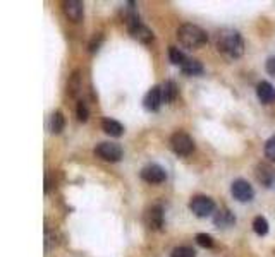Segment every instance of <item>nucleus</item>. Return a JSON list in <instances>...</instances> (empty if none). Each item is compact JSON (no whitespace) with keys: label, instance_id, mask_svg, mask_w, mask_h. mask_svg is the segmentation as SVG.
Listing matches in <instances>:
<instances>
[{"label":"nucleus","instance_id":"nucleus-1","mask_svg":"<svg viewBox=\"0 0 275 257\" xmlns=\"http://www.w3.org/2000/svg\"><path fill=\"white\" fill-rule=\"evenodd\" d=\"M217 50L227 58H239L244 53L243 36L235 29H220L217 34Z\"/></svg>","mask_w":275,"mask_h":257},{"label":"nucleus","instance_id":"nucleus-2","mask_svg":"<svg viewBox=\"0 0 275 257\" xmlns=\"http://www.w3.org/2000/svg\"><path fill=\"white\" fill-rule=\"evenodd\" d=\"M178 38H179L181 45L186 48H191V50H193V48L203 47V45H206V41H208V34H206L200 26L189 24V23L179 26Z\"/></svg>","mask_w":275,"mask_h":257},{"label":"nucleus","instance_id":"nucleus-3","mask_svg":"<svg viewBox=\"0 0 275 257\" xmlns=\"http://www.w3.org/2000/svg\"><path fill=\"white\" fill-rule=\"evenodd\" d=\"M170 147L175 155L179 156H188L194 149V141L186 134V132H174L170 136Z\"/></svg>","mask_w":275,"mask_h":257},{"label":"nucleus","instance_id":"nucleus-4","mask_svg":"<svg viewBox=\"0 0 275 257\" xmlns=\"http://www.w3.org/2000/svg\"><path fill=\"white\" fill-rule=\"evenodd\" d=\"M189 209L193 211L198 218H206V216H210L213 212L215 202L213 199H210V197H206V196H196L189 202Z\"/></svg>","mask_w":275,"mask_h":257},{"label":"nucleus","instance_id":"nucleus-5","mask_svg":"<svg viewBox=\"0 0 275 257\" xmlns=\"http://www.w3.org/2000/svg\"><path fill=\"white\" fill-rule=\"evenodd\" d=\"M95 155L100 156L105 161L117 163L122 158V147L119 144H115V142H100L95 147Z\"/></svg>","mask_w":275,"mask_h":257},{"label":"nucleus","instance_id":"nucleus-6","mask_svg":"<svg viewBox=\"0 0 275 257\" xmlns=\"http://www.w3.org/2000/svg\"><path fill=\"white\" fill-rule=\"evenodd\" d=\"M230 192H232L234 199H238L239 202H249L254 197V190L251 184L244 179L234 180L232 185H230Z\"/></svg>","mask_w":275,"mask_h":257},{"label":"nucleus","instance_id":"nucleus-7","mask_svg":"<svg viewBox=\"0 0 275 257\" xmlns=\"http://www.w3.org/2000/svg\"><path fill=\"white\" fill-rule=\"evenodd\" d=\"M141 179L148 182V184H162L167 179V172L165 168H162L156 163H151V165H146L141 170Z\"/></svg>","mask_w":275,"mask_h":257},{"label":"nucleus","instance_id":"nucleus-8","mask_svg":"<svg viewBox=\"0 0 275 257\" xmlns=\"http://www.w3.org/2000/svg\"><path fill=\"white\" fill-rule=\"evenodd\" d=\"M145 225L150 230H160L164 226V209H162V206H151L146 209Z\"/></svg>","mask_w":275,"mask_h":257},{"label":"nucleus","instance_id":"nucleus-9","mask_svg":"<svg viewBox=\"0 0 275 257\" xmlns=\"http://www.w3.org/2000/svg\"><path fill=\"white\" fill-rule=\"evenodd\" d=\"M162 91H160V86H153L151 90L146 93L145 100H143V105L148 112H159L160 106H162Z\"/></svg>","mask_w":275,"mask_h":257},{"label":"nucleus","instance_id":"nucleus-10","mask_svg":"<svg viewBox=\"0 0 275 257\" xmlns=\"http://www.w3.org/2000/svg\"><path fill=\"white\" fill-rule=\"evenodd\" d=\"M129 33H131L132 38L138 39L140 43H145V45H148V43L153 41V33H151V29L146 28L143 23H140V24H136V26L129 28Z\"/></svg>","mask_w":275,"mask_h":257},{"label":"nucleus","instance_id":"nucleus-11","mask_svg":"<svg viewBox=\"0 0 275 257\" xmlns=\"http://www.w3.org/2000/svg\"><path fill=\"white\" fill-rule=\"evenodd\" d=\"M257 179L265 187H272L275 180V170L270 165H267V163H260L257 166Z\"/></svg>","mask_w":275,"mask_h":257},{"label":"nucleus","instance_id":"nucleus-12","mask_svg":"<svg viewBox=\"0 0 275 257\" xmlns=\"http://www.w3.org/2000/svg\"><path fill=\"white\" fill-rule=\"evenodd\" d=\"M257 96H258V100L262 101V103L268 105V103L275 101V88H273L268 81L258 82V86H257Z\"/></svg>","mask_w":275,"mask_h":257},{"label":"nucleus","instance_id":"nucleus-13","mask_svg":"<svg viewBox=\"0 0 275 257\" xmlns=\"http://www.w3.org/2000/svg\"><path fill=\"white\" fill-rule=\"evenodd\" d=\"M64 12L66 16L71 19V21H81L83 19V2L80 0H69V2H64Z\"/></svg>","mask_w":275,"mask_h":257},{"label":"nucleus","instance_id":"nucleus-14","mask_svg":"<svg viewBox=\"0 0 275 257\" xmlns=\"http://www.w3.org/2000/svg\"><path fill=\"white\" fill-rule=\"evenodd\" d=\"M160 91H162V101L164 103L175 101V98H178V95H179V88L174 81H165L160 86Z\"/></svg>","mask_w":275,"mask_h":257},{"label":"nucleus","instance_id":"nucleus-15","mask_svg":"<svg viewBox=\"0 0 275 257\" xmlns=\"http://www.w3.org/2000/svg\"><path fill=\"white\" fill-rule=\"evenodd\" d=\"M102 128L105 131V134H109L112 137H121L124 134V127H122V123L114 120V118H103Z\"/></svg>","mask_w":275,"mask_h":257},{"label":"nucleus","instance_id":"nucleus-16","mask_svg":"<svg viewBox=\"0 0 275 257\" xmlns=\"http://www.w3.org/2000/svg\"><path fill=\"white\" fill-rule=\"evenodd\" d=\"M181 71H183L186 76H198V74L203 72V66H201L200 60H194V58H186V62L181 66Z\"/></svg>","mask_w":275,"mask_h":257},{"label":"nucleus","instance_id":"nucleus-17","mask_svg":"<svg viewBox=\"0 0 275 257\" xmlns=\"http://www.w3.org/2000/svg\"><path fill=\"white\" fill-rule=\"evenodd\" d=\"M66 127V118H64L62 112H53L50 117V131L53 134H61Z\"/></svg>","mask_w":275,"mask_h":257},{"label":"nucleus","instance_id":"nucleus-18","mask_svg":"<svg viewBox=\"0 0 275 257\" xmlns=\"http://www.w3.org/2000/svg\"><path fill=\"white\" fill-rule=\"evenodd\" d=\"M234 221H235L234 215L229 209L219 211L217 215H215V218H213V223L217 225V226H230V225L234 223Z\"/></svg>","mask_w":275,"mask_h":257},{"label":"nucleus","instance_id":"nucleus-19","mask_svg":"<svg viewBox=\"0 0 275 257\" xmlns=\"http://www.w3.org/2000/svg\"><path fill=\"white\" fill-rule=\"evenodd\" d=\"M253 230L254 233L263 237L268 233V221L267 218H263V216H257V218L253 220Z\"/></svg>","mask_w":275,"mask_h":257},{"label":"nucleus","instance_id":"nucleus-20","mask_svg":"<svg viewBox=\"0 0 275 257\" xmlns=\"http://www.w3.org/2000/svg\"><path fill=\"white\" fill-rule=\"evenodd\" d=\"M169 58H170V62L174 63V66H179L181 67L186 62V58H188V57H186L178 47H170L169 48Z\"/></svg>","mask_w":275,"mask_h":257},{"label":"nucleus","instance_id":"nucleus-21","mask_svg":"<svg viewBox=\"0 0 275 257\" xmlns=\"http://www.w3.org/2000/svg\"><path fill=\"white\" fill-rule=\"evenodd\" d=\"M170 257H196V252L193 247H188V245H181V247H175L172 250Z\"/></svg>","mask_w":275,"mask_h":257},{"label":"nucleus","instance_id":"nucleus-22","mask_svg":"<svg viewBox=\"0 0 275 257\" xmlns=\"http://www.w3.org/2000/svg\"><path fill=\"white\" fill-rule=\"evenodd\" d=\"M196 244L205 247V249H210V247H213V239L208 233H198L196 235Z\"/></svg>","mask_w":275,"mask_h":257},{"label":"nucleus","instance_id":"nucleus-23","mask_svg":"<svg viewBox=\"0 0 275 257\" xmlns=\"http://www.w3.org/2000/svg\"><path fill=\"white\" fill-rule=\"evenodd\" d=\"M80 88H81V84H80V74L74 72V74H72V77H71V81H69V86H67L69 95L74 96Z\"/></svg>","mask_w":275,"mask_h":257},{"label":"nucleus","instance_id":"nucleus-24","mask_svg":"<svg viewBox=\"0 0 275 257\" xmlns=\"http://www.w3.org/2000/svg\"><path fill=\"white\" fill-rule=\"evenodd\" d=\"M265 156H267L268 160L275 161V136H272L265 142Z\"/></svg>","mask_w":275,"mask_h":257},{"label":"nucleus","instance_id":"nucleus-25","mask_svg":"<svg viewBox=\"0 0 275 257\" xmlns=\"http://www.w3.org/2000/svg\"><path fill=\"white\" fill-rule=\"evenodd\" d=\"M76 113H77V118H80L81 122H86V120H88V115H90V110H88V106H86V103H85V101H77Z\"/></svg>","mask_w":275,"mask_h":257},{"label":"nucleus","instance_id":"nucleus-26","mask_svg":"<svg viewBox=\"0 0 275 257\" xmlns=\"http://www.w3.org/2000/svg\"><path fill=\"white\" fill-rule=\"evenodd\" d=\"M57 245V237L50 233V231H47V240H45V249L47 250H50L52 247H55Z\"/></svg>","mask_w":275,"mask_h":257},{"label":"nucleus","instance_id":"nucleus-27","mask_svg":"<svg viewBox=\"0 0 275 257\" xmlns=\"http://www.w3.org/2000/svg\"><path fill=\"white\" fill-rule=\"evenodd\" d=\"M267 72L275 77V57H270L267 60Z\"/></svg>","mask_w":275,"mask_h":257},{"label":"nucleus","instance_id":"nucleus-28","mask_svg":"<svg viewBox=\"0 0 275 257\" xmlns=\"http://www.w3.org/2000/svg\"><path fill=\"white\" fill-rule=\"evenodd\" d=\"M100 43H102V34H100V38L96 39V36L93 38V41L90 43V52H95L98 50V47H100Z\"/></svg>","mask_w":275,"mask_h":257}]
</instances>
